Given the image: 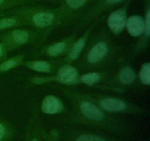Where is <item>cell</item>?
<instances>
[{
    "mask_svg": "<svg viewBox=\"0 0 150 141\" xmlns=\"http://www.w3.org/2000/svg\"><path fill=\"white\" fill-rule=\"evenodd\" d=\"M41 110L48 115H56L64 111V105L59 98L54 95H48L42 98Z\"/></svg>",
    "mask_w": 150,
    "mask_h": 141,
    "instance_id": "cell-11",
    "label": "cell"
},
{
    "mask_svg": "<svg viewBox=\"0 0 150 141\" xmlns=\"http://www.w3.org/2000/svg\"><path fill=\"white\" fill-rule=\"evenodd\" d=\"M144 38L142 41V46L144 47L145 44L147 43L149 41L150 37V8L148 7L147 10L146 12L144 17Z\"/></svg>",
    "mask_w": 150,
    "mask_h": 141,
    "instance_id": "cell-19",
    "label": "cell"
},
{
    "mask_svg": "<svg viewBox=\"0 0 150 141\" xmlns=\"http://www.w3.org/2000/svg\"><path fill=\"white\" fill-rule=\"evenodd\" d=\"M8 52L9 51L7 47L5 46V45L0 41V62L7 59Z\"/></svg>",
    "mask_w": 150,
    "mask_h": 141,
    "instance_id": "cell-22",
    "label": "cell"
},
{
    "mask_svg": "<svg viewBox=\"0 0 150 141\" xmlns=\"http://www.w3.org/2000/svg\"><path fill=\"white\" fill-rule=\"evenodd\" d=\"M97 22H95L90 26L86 27V30L85 31L83 35L78 39L75 40V41L70 47V50L65 55L64 60V63H72L73 62L77 61L79 60V57L81 56L85 47H86V43H87L88 40L89 39V36L91 35L92 29L94 28Z\"/></svg>",
    "mask_w": 150,
    "mask_h": 141,
    "instance_id": "cell-8",
    "label": "cell"
},
{
    "mask_svg": "<svg viewBox=\"0 0 150 141\" xmlns=\"http://www.w3.org/2000/svg\"><path fill=\"white\" fill-rule=\"evenodd\" d=\"M80 73L79 70L71 63H64L58 68L54 82L65 85H75L80 84Z\"/></svg>",
    "mask_w": 150,
    "mask_h": 141,
    "instance_id": "cell-9",
    "label": "cell"
},
{
    "mask_svg": "<svg viewBox=\"0 0 150 141\" xmlns=\"http://www.w3.org/2000/svg\"><path fill=\"white\" fill-rule=\"evenodd\" d=\"M10 10L9 11H2V12H0V18L3 17V16H5L7 15L10 14Z\"/></svg>",
    "mask_w": 150,
    "mask_h": 141,
    "instance_id": "cell-24",
    "label": "cell"
},
{
    "mask_svg": "<svg viewBox=\"0 0 150 141\" xmlns=\"http://www.w3.org/2000/svg\"><path fill=\"white\" fill-rule=\"evenodd\" d=\"M76 35H73L62 41L50 44L45 47L42 54L50 57H58L64 54L66 55L76 40Z\"/></svg>",
    "mask_w": 150,
    "mask_h": 141,
    "instance_id": "cell-10",
    "label": "cell"
},
{
    "mask_svg": "<svg viewBox=\"0 0 150 141\" xmlns=\"http://www.w3.org/2000/svg\"><path fill=\"white\" fill-rule=\"evenodd\" d=\"M96 0H63L61 5L62 24H74L77 19Z\"/></svg>",
    "mask_w": 150,
    "mask_h": 141,
    "instance_id": "cell-5",
    "label": "cell"
},
{
    "mask_svg": "<svg viewBox=\"0 0 150 141\" xmlns=\"http://www.w3.org/2000/svg\"><path fill=\"white\" fill-rule=\"evenodd\" d=\"M130 0H127L121 7L111 12L107 18V26L114 35H119L125 29L126 21L127 19V9Z\"/></svg>",
    "mask_w": 150,
    "mask_h": 141,
    "instance_id": "cell-7",
    "label": "cell"
},
{
    "mask_svg": "<svg viewBox=\"0 0 150 141\" xmlns=\"http://www.w3.org/2000/svg\"><path fill=\"white\" fill-rule=\"evenodd\" d=\"M32 82L36 85H42L44 83L54 82V76H36L32 79Z\"/></svg>",
    "mask_w": 150,
    "mask_h": 141,
    "instance_id": "cell-21",
    "label": "cell"
},
{
    "mask_svg": "<svg viewBox=\"0 0 150 141\" xmlns=\"http://www.w3.org/2000/svg\"><path fill=\"white\" fill-rule=\"evenodd\" d=\"M24 54H18L10 58L5 59L0 63V74L9 71L16 67H18L24 63Z\"/></svg>",
    "mask_w": 150,
    "mask_h": 141,
    "instance_id": "cell-17",
    "label": "cell"
},
{
    "mask_svg": "<svg viewBox=\"0 0 150 141\" xmlns=\"http://www.w3.org/2000/svg\"><path fill=\"white\" fill-rule=\"evenodd\" d=\"M91 98L104 112L122 113L127 112L133 107L131 104L125 100L112 96H92Z\"/></svg>",
    "mask_w": 150,
    "mask_h": 141,
    "instance_id": "cell-6",
    "label": "cell"
},
{
    "mask_svg": "<svg viewBox=\"0 0 150 141\" xmlns=\"http://www.w3.org/2000/svg\"><path fill=\"white\" fill-rule=\"evenodd\" d=\"M118 81L123 85H132L137 79V74L134 69L130 66H124L119 70Z\"/></svg>",
    "mask_w": 150,
    "mask_h": 141,
    "instance_id": "cell-15",
    "label": "cell"
},
{
    "mask_svg": "<svg viewBox=\"0 0 150 141\" xmlns=\"http://www.w3.org/2000/svg\"><path fill=\"white\" fill-rule=\"evenodd\" d=\"M32 141H38V140L36 139V138H33V139L32 140Z\"/></svg>",
    "mask_w": 150,
    "mask_h": 141,
    "instance_id": "cell-25",
    "label": "cell"
},
{
    "mask_svg": "<svg viewBox=\"0 0 150 141\" xmlns=\"http://www.w3.org/2000/svg\"><path fill=\"white\" fill-rule=\"evenodd\" d=\"M7 135V127L2 122H0V141H3Z\"/></svg>",
    "mask_w": 150,
    "mask_h": 141,
    "instance_id": "cell-23",
    "label": "cell"
},
{
    "mask_svg": "<svg viewBox=\"0 0 150 141\" xmlns=\"http://www.w3.org/2000/svg\"><path fill=\"white\" fill-rule=\"evenodd\" d=\"M106 76L105 73L103 72L92 70V71H88L83 74L80 75L79 80H80V83L83 84V85H88V86H94L103 81V79Z\"/></svg>",
    "mask_w": 150,
    "mask_h": 141,
    "instance_id": "cell-16",
    "label": "cell"
},
{
    "mask_svg": "<svg viewBox=\"0 0 150 141\" xmlns=\"http://www.w3.org/2000/svg\"><path fill=\"white\" fill-rule=\"evenodd\" d=\"M127 0H96L74 23L77 30H81L98 21L104 13L115 8Z\"/></svg>",
    "mask_w": 150,
    "mask_h": 141,
    "instance_id": "cell-4",
    "label": "cell"
},
{
    "mask_svg": "<svg viewBox=\"0 0 150 141\" xmlns=\"http://www.w3.org/2000/svg\"><path fill=\"white\" fill-rule=\"evenodd\" d=\"M83 53L79 68L92 71L111 64L119 55V46L109 32L102 31L88 40Z\"/></svg>",
    "mask_w": 150,
    "mask_h": 141,
    "instance_id": "cell-1",
    "label": "cell"
},
{
    "mask_svg": "<svg viewBox=\"0 0 150 141\" xmlns=\"http://www.w3.org/2000/svg\"><path fill=\"white\" fill-rule=\"evenodd\" d=\"M10 14L0 18V32L16 27L26 26L24 21L16 13L10 11Z\"/></svg>",
    "mask_w": 150,
    "mask_h": 141,
    "instance_id": "cell-13",
    "label": "cell"
},
{
    "mask_svg": "<svg viewBox=\"0 0 150 141\" xmlns=\"http://www.w3.org/2000/svg\"><path fill=\"white\" fill-rule=\"evenodd\" d=\"M125 29L132 37L139 38L143 35L144 32V19L138 15L127 17Z\"/></svg>",
    "mask_w": 150,
    "mask_h": 141,
    "instance_id": "cell-12",
    "label": "cell"
},
{
    "mask_svg": "<svg viewBox=\"0 0 150 141\" xmlns=\"http://www.w3.org/2000/svg\"><path fill=\"white\" fill-rule=\"evenodd\" d=\"M48 32L34 27L13 28L0 35V41L5 45L9 51L16 49L27 44L38 42L45 38Z\"/></svg>",
    "mask_w": 150,
    "mask_h": 141,
    "instance_id": "cell-3",
    "label": "cell"
},
{
    "mask_svg": "<svg viewBox=\"0 0 150 141\" xmlns=\"http://www.w3.org/2000/svg\"><path fill=\"white\" fill-rule=\"evenodd\" d=\"M26 67L35 71L43 73H51L54 69V65L49 61L41 60H29L23 63Z\"/></svg>",
    "mask_w": 150,
    "mask_h": 141,
    "instance_id": "cell-14",
    "label": "cell"
},
{
    "mask_svg": "<svg viewBox=\"0 0 150 141\" xmlns=\"http://www.w3.org/2000/svg\"><path fill=\"white\" fill-rule=\"evenodd\" d=\"M140 82L144 85L149 86L150 85V63H144L141 67L139 73Z\"/></svg>",
    "mask_w": 150,
    "mask_h": 141,
    "instance_id": "cell-18",
    "label": "cell"
},
{
    "mask_svg": "<svg viewBox=\"0 0 150 141\" xmlns=\"http://www.w3.org/2000/svg\"><path fill=\"white\" fill-rule=\"evenodd\" d=\"M16 13L26 23V26L47 31L62 25V10L60 7L51 8L39 4L24 6L10 10Z\"/></svg>",
    "mask_w": 150,
    "mask_h": 141,
    "instance_id": "cell-2",
    "label": "cell"
},
{
    "mask_svg": "<svg viewBox=\"0 0 150 141\" xmlns=\"http://www.w3.org/2000/svg\"><path fill=\"white\" fill-rule=\"evenodd\" d=\"M76 141H106L103 137L92 134H81L76 138Z\"/></svg>",
    "mask_w": 150,
    "mask_h": 141,
    "instance_id": "cell-20",
    "label": "cell"
}]
</instances>
